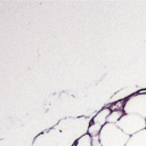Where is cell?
<instances>
[{
  "instance_id": "1",
  "label": "cell",
  "mask_w": 146,
  "mask_h": 146,
  "mask_svg": "<svg viewBox=\"0 0 146 146\" xmlns=\"http://www.w3.org/2000/svg\"><path fill=\"white\" fill-rule=\"evenodd\" d=\"M98 138L102 146H127L130 137L125 135L116 124L106 123L103 125Z\"/></svg>"
},
{
  "instance_id": "2",
  "label": "cell",
  "mask_w": 146,
  "mask_h": 146,
  "mask_svg": "<svg viewBox=\"0 0 146 146\" xmlns=\"http://www.w3.org/2000/svg\"><path fill=\"white\" fill-rule=\"evenodd\" d=\"M116 125L129 137L146 129V119L135 114H123Z\"/></svg>"
},
{
  "instance_id": "3",
  "label": "cell",
  "mask_w": 146,
  "mask_h": 146,
  "mask_svg": "<svg viewBox=\"0 0 146 146\" xmlns=\"http://www.w3.org/2000/svg\"><path fill=\"white\" fill-rule=\"evenodd\" d=\"M124 114H135L146 119V92L129 96L122 107Z\"/></svg>"
},
{
  "instance_id": "4",
  "label": "cell",
  "mask_w": 146,
  "mask_h": 146,
  "mask_svg": "<svg viewBox=\"0 0 146 146\" xmlns=\"http://www.w3.org/2000/svg\"><path fill=\"white\" fill-rule=\"evenodd\" d=\"M127 146H146V129L132 135L129 138Z\"/></svg>"
},
{
  "instance_id": "5",
  "label": "cell",
  "mask_w": 146,
  "mask_h": 146,
  "mask_svg": "<svg viewBox=\"0 0 146 146\" xmlns=\"http://www.w3.org/2000/svg\"><path fill=\"white\" fill-rule=\"evenodd\" d=\"M111 112H112V110L108 108V107L102 108V110L94 116L92 123H97V124H99V125H102V127L105 125V124L107 123V117H108V115L111 114Z\"/></svg>"
},
{
  "instance_id": "6",
  "label": "cell",
  "mask_w": 146,
  "mask_h": 146,
  "mask_svg": "<svg viewBox=\"0 0 146 146\" xmlns=\"http://www.w3.org/2000/svg\"><path fill=\"white\" fill-rule=\"evenodd\" d=\"M72 146H92V137L88 133H83L76 139V141Z\"/></svg>"
},
{
  "instance_id": "7",
  "label": "cell",
  "mask_w": 146,
  "mask_h": 146,
  "mask_svg": "<svg viewBox=\"0 0 146 146\" xmlns=\"http://www.w3.org/2000/svg\"><path fill=\"white\" fill-rule=\"evenodd\" d=\"M123 111L122 110H113L112 112H111V114L108 115V117H107V123H112V124H116L120 120H121V117L123 116Z\"/></svg>"
},
{
  "instance_id": "8",
  "label": "cell",
  "mask_w": 146,
  "mask_h": 146,
  "mask_svg": "<svg viewBox=\"0 0 146 146\" xmlns=\"http://www.w3.org/2000/svg\"><path fill=\"white\" fill-rule=\"evenodd\" d=\"M102 128H103V127H102V125H99V124H97V123H91V124H89V125H88L87 133H88V135H90L91 137H97V136H99Z\"/></svg>"
},
{
  "instance_id": "9",
  "label": "cell",
  "mask_w": 146,
  "mask_h": 146,
  "mask_svg": "<svg viewBox=\"0 0 146 146\" xmlns=\"http://www.w3.org/2000/svg\"><path fill=\"white\" fill-rule=\"evenodd\" d=\"M92 146H102L98 136L97 137H92Z\"/></svg>"
}]
</instances>
